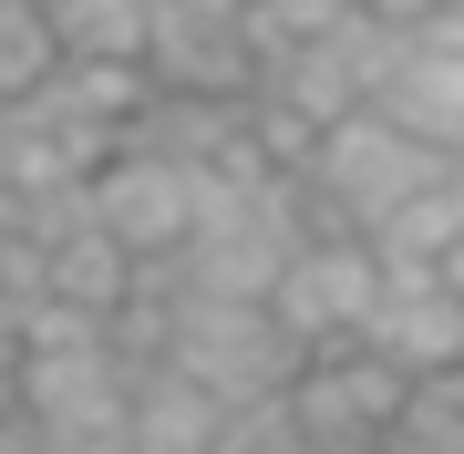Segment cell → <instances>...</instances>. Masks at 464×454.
Wrapping results in <instances>:
<instances>
[{
  "mask_svg": "<svg viewBox=\"0 0 464 454\" xmlns=\"http://www.w3.org/2000/svg\"><path fill=\"white\" fill-rule=\"evenodd\" d=\"M197 197H207V166H176L155 145H114L93 166V217L103 237H124L134 258H176L186 227H197Z\"/></svg>",
  "mask_w": 464,
  "mask_h": 454,
  "instance_id": "52a82bcc",
  "label": "cell"
},
{
  "mask_svg": "<svg viewBox=\"0 0 464 454\" xmlns=\"http://www.w3.org/2000/svg\"><path fill=\"white\" fill-rule=\"evenodd\" d=\"M382 300V248L362 227H320V237H299L289 248V269L279 289H268V310L289 320L310 352H331V341H362V320Z\"/></svg>",
  "mask_w": 464,
  "mask_h": 454,
  "instance_id": "8992f818",
  "label": "cell"
},
{
  "mask_svg": "<svg viewBox=\"0 0 464 454\" xmlns=\"http://www.w3.org/2000/svg\"><path fill=\"white\" fill-rule=\"evenodd\" d=\"M299 237H320V207H310V186H299L289 166L207 176L197 227H186V248H176V279L186 289H217V300H268Z\"/></svg>",
  "mask_w": 464,
  "mask_h": 454,
  "instance_id": "6da1fadb",
  "label": "cell"
},
{
  "mask_svg": "<svg viewBox=\"0 0 464 454\" xmlns=\"http://www.w3.org/2000/svg\"><path fill=\"white\" fill-rule=\"evenodd\" d=\"M63 454H134V423H93V434H52Z\"/></svg>",
  "mask_w": 464,
  "mask_h": 454,
  "instance_id": "9a60e30c",
  "label": "cell"
},
{
  "mask_svg": "<svg viewBox=\"0 0 464 454\" xmlns=\"http://www.w3.org/2000/svg\"><path fill=\"white\" fill-rule=\"evenodd\" d=\"M63 72V32H52V11L42 0H0V103L11 93H32Z\"/></svg>",
  "mask_w": 464,
  "mask_h": 454,
  "instance_id": "5bb4252c",
  "label": "cell"
},
{
  "mask_svg": "<svg viewBox=\"0 0 464 454\" xmlns=\"http://www.w3.org/2000/svg\"><path fill=\"white\" fill-rule=\"evenodd\" d=\"M372 248H382V269H444L464 248V155L423 186V197H402L392 217L372 227Z\"/></svg>",
  "mask_w": 464,
  "mask_h": 454,
  "instance_id": "7c38bea8",
  "label": "cell"
},
{
  "mask_svg": "<svg viewBox=\"0 0 464 454\" xmlns=\"http://www.w3.org/2000/svg\"><path fill=\"white\" fill-rule=\"evenodd\" d=\"M444 166H454L444 145H423L413 124H392L382 103H362V114L320 124V145H310V166H299V186H310L320 227H362V237H372L402 197H423Z\"/></svg>",
  "mask_w": 464,
  "mask_h": 454,
  "instance_id": "7a4b0ae2",
  "label": "cell"
},
{
  "mask_svg": "<svg viewBox=\"0 0 464 454\" xmlns=\"http://www.w3.org/2000/svg\"><path fill=\"white\" fill-rule=\"evenodd\" d=\"M145 72H155V93H258L248 21L217 11V0H155Z\"/></svg>",
  "mask_w": 464,
  "mask_h": 454,
  "instance_id": "ba28073f",
  "label": "cell"
},
{
  "mask_svg": "<svg viewBox=\"0 0 464 454\" xmlns=\"http://www.w3.org/2000/svg\"><path fill=\"white\" fill-rule=\"evenodd\" d=\"M52 32H63V63H145L155 0H42Z\"/></svg>",
  "mask_w": 464,
  "mask_h": 454,
  "instance_id": "4fadbf2b",
  "label": "cell"
},
{
  "mask_svg": "<svg viewBox=\"0 0 464 454\" xmlns=\"http://www.w3.org/2000/svg\"><path fill=\"white\" fill-rule=\"evenodd\" d=\"M362 341L402 372H444L464 362V289L444 269H382V300L362 320Z\"/></svg>",
  "mask_w": 464,
  "mask_h": 454,
  "instance_id": "9c48e42d",
  "label": "cell"
},
{
  "mask_svg": "<svg viewBox=\"0 0 464 454\" xmlns=\"http://www.w3.org/2000/svg\"><path fill=\"white\" fill-rule=\"evenodd\" d=\"M392 124H413L423 145H444V155H464V52H444V42H402V63H392V83L372 93Z\"/></svg>",
  "mask_w": 464,
  "mask_h": 454,
  "instance_id": "8fae6325",
  "label": "cell"
},
{
  "mask_svg": "<svg viewBox=\"0 0 464 454\" xmlns=\"http://www.w3.org/2000/svg\"><path fill=\"white\" fill-rule=\"evenodd\" d=\"M11 392L42 434H93V423H124V403H134V352L114 341V320L83 341H32Z\"/></svg>",
  "mask_w": 464,
  "mask_h": 454,
  "instance_id": "5b68a950",
  "label": "cell"
},
{
  "mask_svg": "<svg viewBox=\"0 0 464 454\" xmlns=\"http://www.w3.org/2000/svg\"><path fill=\"white\" fill-rule=\"evenodd\" d=\"M217 392L197 382V372H176V362H134V454H217Z\"/></svg>",
  "mask_w": 464,
  "mask_h": 454,
  "instance_id": "30bf717a",
  "label": "cell"
},
{
  "mask_svg": "<svg viewBox=\"0 0 464 454\" xmlns=\"http://www.w3.org/2000/svg\"><path fill=\"white\" fill-rule=\"evenodd\" d=\"M166 362H176V372H197L217 403H258V392H289V382H299L310 341H299L268 300H217V289H186V279H176Z\"/></svg>",
  "mask_w": 464,
  "mask_h": 454,
  "instance_id": "3957f363",
  "label": "cell"
},
{
  "mask_svg": "<svg viewBox=\"0 0 464 454\" xmlns=\"http://www.w3.org/2000/svg\"><path fill=\"white\" fill-rule=\"evenodd\" d=\"M402 392H413V372L382 362L372 341H351V352H310L299 362L289 413H299V434H310V454H382Z\"/></svg>",
  "mask_w": 464,
  "mask_h": 454,
  "instance_id": "277c9868",
  "label": "cell"
}]
</instances>
